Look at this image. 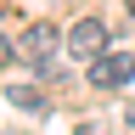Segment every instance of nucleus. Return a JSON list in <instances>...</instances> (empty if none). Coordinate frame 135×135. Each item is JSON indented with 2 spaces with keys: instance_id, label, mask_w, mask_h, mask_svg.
Returning <instances> with one entry per match:
<instances>
[{
  "instance_id": "nucleus-1",
  "label": "nucleus",
  "mask_w": 135,
  "mask_h": 135,
  "mask_svg": "<svg viewBox=\"0 0 135 135\" xmlns=\"http://www.w3.org/2000/svg\"><path fill=\"white\" fill-rule=\"evenodd\" d=\"M129 79H135V56L129 51H101V56L90 62V84L96 90H124Z\"/></svg>"
},
{
  "instance_id": "nucleus-2",
  "label": "nucleus",
  "mask_w": 135,
  "mask_h": 135,
  "mask_svg": "<svg viewBox=\"0 0 135 135\" xmlns=\"http://www.w3.org/2000/svg\"><path fill=\"white\" fill-rule=\"evenodd\" d=\"M101 51H107V28L96 23V17H84V23H73L68 28V56H101Z\"/></svg>"
},
{
  "instance_id": "nucleus-3",
  "label": "nucleus",
  "mask_w": 135,
  "mask_h": 135,
  "mask_svg": "<svg viewBox=\"0 0 135 135\" xmlns=\"http://www.w3.org/2000/svg\"><path fill=\"white\" fill-rule=\"evenodd\" d=\"M56 40H62V34L51 28V23H34V28L23 34V56H28V62H51V51H56Z\"/></svg>"
},
{
  "instance_id": "nucleus-4",
  "label": "nucleus",
  "mask_w": 135,
  "mask_h": 135,
  "mask_svg": "<svg viewBox=\"0 0 135 135\" xmlns=\"http://www.w3.org/2000/svg\"><path fill=\"white\" fill-rule=\"evenodd\" d=\"M11 101H17V107H34V113H40V107H45V101H40V96H34V90H23V84H11Z\"/></svg>"
},
{
  "instance_id": "nucleus-5",
  "label": "nucleus",
  "mask_w": 135,
  "mask_h": 135,
  "mask_svg": "<svg viewBox=\"0 0 135 135\" xmlns=\"http://www.w3.org/2000/svg\"><path fill=\"white\" fill-rule=\"evenodd\" d=\"M6 62H11V40L0 34V68H6Z\"/></svg>"
},
{
  "instance_id": "nucleus-6",
  "label": "nucleus",
  "mask_w": 135,
  "mask_h": 135,
  "mask_svg": "<svg viewBox=\"0 0 135 135\" xmlns=\"http://www.w3.org/2000/svg\"><path fill=\"white\" fill-rule=\"evenodd\" d=\"M79 135H107V129H101L96 118H90V124H79Z\"/></svg>"
},
{
  "instance_id": "nucleus-7",
  "label": "nucleus",
  "mask_w": 135,
  "mask_h": 135,
  "mask_svg": "<svg viewBox=\"0 0 135 135\" xmlns=\"http://www.w3.org/2000/svg\"><path fill=\"white\" fill-rule=\"evenodd\" d=\"M124 6H129V17H135V0H124Z\"/></svg>"
},
{
  "instance_id": "nucleus-8",
  "label": "nucleus",
  "mask_w": 135,
  "mask_h": 135,
  "mask_svg": "<svg viewBox=\"0 0 135 135\" xmlns=\"http://www.w3.org/2000/svg\"><path fill=\"white\" fill-rule=\"evenodd\" d=\"M129 124H135V101H129Z\"/></svg>"
}]
</instances>
